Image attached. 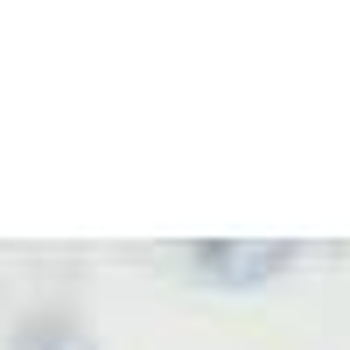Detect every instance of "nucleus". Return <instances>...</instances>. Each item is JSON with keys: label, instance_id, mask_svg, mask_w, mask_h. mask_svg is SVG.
I'll use <instances>...</instances> for the list:
<instances>
[{"label": "nucleus", "instance_id": "1", "mask_svg": "<svg viewBox=\"0 0 350 350\" xmlns=\"http://www.w3.org/2000/svg\"><path fill=\"white\" fill-rule=\"evenodd\" d=\"M287 259H295V245H239V239H224V245H196V273L217 280V287H259Z\"/></svg>", "mask_w": 350, "mask_h": 350}, {"label": "nucleus", "instance_id": "2", "mask_svg": "<svg viewBox=\"0 0 350 350\" xmlns=\"http://www.w3.org/2000/svg\"><path fill=\"white\" fill-rule=\"evenodd\" d=\"M14 350H92V343H84V329L64 323V315H36V323H21Z\"/></svg>", "mask_w": 350, "mask_h": 350}]
</instances>
